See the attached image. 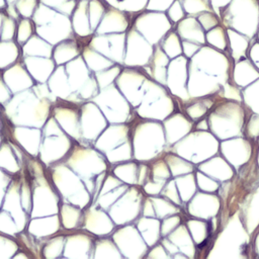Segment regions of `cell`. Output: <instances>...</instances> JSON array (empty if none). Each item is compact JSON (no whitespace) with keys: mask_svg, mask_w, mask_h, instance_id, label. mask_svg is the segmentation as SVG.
Instances as JSON below:
<instances>
[{"mask_svg":"<svg viewBox=\"0 0 259 259\" xmlns=\"http://www.w3.org/2000/svg\"><path fill=\"white\" fill-rule=\"evenodd\" d=\"M108 5H111L112 7H115V8H117L118 9V7H119V5L121 4V2L123 1V0H104Z\"/></svg>","mask_w":259,"mask_h":259,"instance_id":"46","label":"cell"},{"mask_svg":"<svg viewBox=\"0 0 259 259\" xmlns=\"http://www.w3.org/2000/svg\"><path fill=\"white\" fill-rule=\"evenodd\" d=\"M20 183H21V172L14 175V177L12 178L6 190L1 209H4L11 214L19 231L21 232L26 229V226L30 217L25 212V210L22 207L21 197H20Z\"/></svg>","mask_w":259,"mask_h":259,"instance_id":"17","label":"cell"},{"mask_svg":"<svg viewBox=\"0 0 259 259\" xmlns=\"http://www.w3.org/2000/svg\"><path fill=\"white\" fill-rule=\"evenodd\" d=\"M116 225L108 214L107 210L90 204L83 209V220L81 229L93 234L96 237L110 236Z\"/></svg>","mask_w":259,"mask_h":259,"instance_id":"16","label":"cell"},{"mask_svg":"<svg viewBox=\"0 0 259 259\" xmlns=\"http://www.w3.org/2000/svg\"><path fill=\"white\" fill-rule=\"evenodd\" d=\"M17 0H6V2H7V4L8 5H10V4H13V3H15Z\"/></svg>","mask_w":259,"mask_h":259,"instance_id":"49","label":"cell"},{"mask_svg":"<svg viewBox=\"0 0 259 259\" xmlns=\"http://www.w3.org/2000/svg\"><path fill=\"white\" fill-rule=\"evenodd\" d=\"M88 46L115 64H123L125 53V32L92 34Z\"/></svg>","mask_w":259,"mask_h":259,"instance_id":"14","label":"cell"},{"mask_svg":"<svg viewBox=\"0 0 259 259\" xmlns=\"http://www.w3.org/2000/svg\"><path fill=\"white\" fill-rule=\"evenodd\" d=\"M53 48L51 44L35 33L21 47V55L22 57L33 56L52 58Z\"/></svg>","mask_w":259,"mask_h":259,"instance_id":"29","label":"cell"},{"mask_svg":"<svg viewBox=\"0 0 259 259\" xmlns=\"http://www.w3.org/2000/svg\"><path fill=\"white\" fill-rule=\"evenodd\" d=\"M138 161L131 160L111 166L109 171L123 183L127 185H136L138 183Z\"/></svg>","mask_w":259,"mask_h":259,"instance_id":"33","label":"cell"},{"mask_svg":"<svg viewBox=\"0 0 259 259\" xmlns=\"http://www.w3.org/2000/svg\"><path fill=\"white\" fill-rule=\"evenodd\" d=\"M21 61L36 83H47L57 67L53 58L48 57L25 56Z\"/></svg>","mask_w":259,"mask_h":259,"instance_id":"25","label":"cell"},{"mask_svg":"<svg viewBox=\"0 0 259 259\" xmlns=\"http://www.w3.org/2000/svg\"><path fill=\"white\" fill-rule=\"evenodd\" d=\"M62 162L81 177L90 194L93 192L97 176L109 171L111 167L105 156L93 145H86L77 141Z\"/></svg>","mask_w":259,"mask_h":259,"instance_id":"2","label":"cell"},{"mask_svg":"<svg viewBox=\"0 0 259 259\" xmlns=\"http://www.w3.org/2000/svg\"><path fill=\"white\" fill-rule=\"evenodd\" d=\"M13 93L4 82L3 78H0V104L4 106L12 97Z\"/></svg>","mask_w":259,"mask_h":259,"instance_id":"45","label":"cell"},{"mask_svg":"<svg viewBox=\"0 0 259 259\" xmlns=\"http://www.w3.org/2000/svg\"><path fill=\"white\" fill-rule=\"evenodd\" d=\"M2 72H3V71L0 70V78H2Z\"/></svg>","mask_w":259,"mask_h":259,"instance_id":"50","label":"cell"},{"mask_svg":"<svg viewBox=\"0 0 259 259\" xmlns=\"http://www.w3.org/2000/svg\"><path fill=\"white\" fill-rule=\"evenodd\" d=\"M35 32V26L33 21H31L29 18L22 17L19 19V22L17 24L16 29V41L17 44L22 47Z\"/></svg>","mask_w":259,"mask_h":259,"instance_id":"38","label":"cell"},{"mask_svg":"<svg viewBox=\"0 0 259 259\" xmlns=\"http://www.w3.org/2000/svg\"><path fill=\"white\" fill-rule=\"evenodd\" d=\"M65 68L71 89L78 103L82 104L91 100L99 92L100 89L95 75L87 67L81 55L65 64Z\"/></svg>","mask_w":259,"mask_h":259,"instance_id":"6","label":"cell"},{"mask_svg":"<svg viewBox=\"0 0 259 259\" xmlns=\"http://www.w3.org/2000/svg\"><path fill=\"white\" fill-rule=\"evenodd\" d=\"M106 2L104 0H90L88 3V13L90 25L93 32H95L101 18L106 11Z\"/></svg>","mask_w":259,"mask_h":259,"instance_id":"37","label":"cell"},{"mask_svg":"<svg viewBox=\"0 0 259 259\" xmlns=\"http://www.w3.org/2000/svg\"><path fill=\"white\" fill-rule=\"evenodd\" d=\"M21 47L16 40H0V70L3 71L21 59Z\"/></svg>","mask_w":259,"mask_h":259,"instance_id":"32","label":"cell"},{"mask_svg":"<svg viewBox=\"0 0 259 259\" xmlns=\"http://www.w3.org/2000/svg\"><path fill=\"white\" fill-rule=\"evenodd\" d=\"M59 217L64 231L71 232L81 229L83 220V208L65 201H61Z\"/></svg>","mask_w":259,"mask_h":259,"instance_id":"28","label":"cell"},{"mask_svg":"<svg viewBox=\"0 0 259 259\" xmlns=\"http://www.w3.org/2000/svg\"><path fill=\"white\" fill-rule=\"evenodd\" d=\"M35 33L52 46H56L67 38L75 36L69 16L61 12H57L48 23L36 26Z\"/></svg>","mask_w":259,"mask_h":259,"instance_id":"19","label":"cell"},{"mask_svg":"<svg viewBox=\"0 0 259 259\" xmlns=\"http://www.w3.org/2000/svg\"><path fill=\"white\" fill-rule=\"evenodd\" d=\"M2 78L13 94L29 89L36 83L26 70L21 59L3 70Z\"/></svg>","mask_w":259,"mask_h":259,"instance_id":"21","label":"cell"},{"mask_svg":"<svg viewBox=\"0 0 259 259\" xmlns=\"http://www.w3.org/2000/svg\"><path fill=\"white\" fill-rule=\"evenodd\" d=\"M91 101L100 108L109 123L131 122L137 116L135 108L114 83L100 89Z\"/></svg>","mask_w":259,"mask_h":259,"instance_id":"5","label":"cell"},{"mask_svg":"<svg viewBox=\"0 0 259 259\" xmlns=\"http://www.w3.org/2000/svg\"><path fill=\"white\" fill-rule=\"evenodd\" d=\"M91 36L79 37L75 35L54 46L52 58L56 65H65L71 60L80 56L83 47L89 42Z\"/></svg>","mask_w":259,"mask_h":259,"instance_id":"22","label":"cell"},{"mask_svg":"<svg viewBox=\"0 0 259 259\" xmlns=\"http://www.w3.org/2000/svg\"><path fill=\"white\" fill-rule=\"evenodd\" d=\"M80 107L81 104L69 100L57 99L52 105L51 115L55 117L60 126L73 140L81 143L80 130Z\"/></svg>","mask_w":259,"mask_h":259,"instance_id":"11","label":"cell"},{"mask_svg":"<svg viewBox=\"0 0 259 259\" xmlns=\"http://www.w3.org/2000/svg\"><path fill=\"white\" fill-rule=\"evenodd\" d=\"M144 193L142 186L130 185L122 195L107 209L108 214L116 225L122 226L136 222L142 213Z\"/></svg>","mask_w":259,"mask_h":259,"instance_id":"7","label":"cell"},{"mask_svg":"<svg viewBox=\"0 0 259 259\" xmlns=\"http://www.w3.org/2000/svg\"><path fill=\"white\" fill-rule=\"evenodd\" d=\"M81 56L83 57L87 67L93 73L105 70V69L110 68L111 66L115 65L114 62H112L111 60H109L108 58L103 56L102 54H100L97 51H95L92 48H90L88 46V44L83 47Z\"/></svg>","mask_w":259,"mask_h":259,"instance_id":"30","label":"cell"},{"mask_svg":"<svg viewBox=\"0 0 259 259\" xmlns=\"http://www.w3.org/2000/svg\"><path fill=\"white\" fill-rule=\"evenodd\" d=\"M146 80V76L135 67H124L115 79L114 84L131 105L136 108L143 99Z\"/></svg>","mask_w":259,"mask_h":259,"instance_id":"12","label":"cell"},{"mask_svg":"<svg viewBox=\"0 0 259 259\" xmlns=\"http://www.w3.org/2000/svg\"><path fill=\"white\" fill-rule=\"evenodd\" d=\"M14 175L6 172L2 168H0V209L2 206V202L6 193V190L12 180Z\"/></svg>","mask_w":259,"mask_h":259,"instance_id":"44","label":"cell"},{"mask_svg":"<svg viewBox=\"0 0 259 259\" xmlns=\"http://www.w3.org/2000/svg\"><path fill=\"white\" fill-rule=\"evenodd\" d=\"M0 233L13 237L15 239L20 233L11 214L4 209H0Z\"/></svg>","mask_w":259,"mask_h":259,"instance_id":"40","label":"cell"},{"mask_svg":"<svg viewBox=\"0 0 259 259\" xmlns=\"http://www.w3.org/2000/svg\"><path fill=\"white\" fill-rule=\"evenodd\" d=\"M7 6V2L6 0H0V10H3L5 9Z\"/></svg>","mask_w":259,"mask_h":259,"instance_id":"48","label":"cell"},{"mask_svg":"<svg viewBox=\"0 0 259 259\" xmlns=\"http://www.w3.org/2000/svg\"><path fill=\"white\" fill-rule=\"evenodd\" d=\"M122 68L123 67L120 64H115L110 68L94 73L99 89H102L104 87H107L110 84H113L115 82V79L121 72Z\"/></svg>","mask_w":259,"mask_h":259,"instance_id":"36","label":"cell"},{"mask_svg":"<svg viewBox=\"0 0 259 259\" xmlns=\"http://www.w3.org/2000/svg\"><path fill=\"white\" fill-rule=\"evenodd\" d=\"M41 128L33 126L12 125L5 119V138L16 143L30 157L38 156L39 147L41 143Z\"/></svg>","mask_w":259,"mask_h":259,"instance_id":"13","label":"cell"},{"mask_svg":"<svg viewBox=\"0 0 259 259\" xmlns=\"http://www.w3.org/2000/svg\"><path fill=\"white\" fill-rule=\"evenodd\" d=\"M47 170L62 201L75 204L83 209L91 204L92 197L84 181L64 162L56 163Z\"/></svg>","mask_w":259,"mask_h":259,"instance_id":"3","label":"cell"},{"mask_svg":"<svg viewBox=\"0 0 259 259\" xmlns=\"http://www.w3.org/2000/svg\"><path fill=\"white\" fill-rule=\"evenodd\" d=\"M132 121L124 123H109L93 143V147L105 155L123 145L132 139Z\"/></svg>","mask_w":259,"mask_h":259,"instance_id":"18","label":"cell"},{"mask_svg":"<svg viewBox=\"0 0 259 259\" xmlns=\"http://www.w3.org/2000/svg\"><path fill=\"white\" fill-rule=\"evenodd\" d=\"M47 84L52 93L58 99H64L78 103L71 89L65 65H60L56 67L53 74L49 78Z\"/></svg>","mask_w":259,"mask_h":259,"instance_id":"26","label":"cell"},{"mask_svg":"<svg viewBox=\"0 0 259 259\" xmlns=\"http://www.w3.org/2000/svg\"><path fill=\"white\" fill-rule=\"evenodd\" d=\"M4 14H5V13H3L2 10H0V37H1V28H2V22H3Z\"/></svg>","mask_w":259,"mask_h":259,"instance_id":"47","label":"cell"},{"mask_svg":"<svg viewBox=\"0 0 259 259\" xmlns=\"http://www.w3.org/2000/svg\"><path fill=\"white\" fill-rule=\"evenodd\" d=\"M92 258H114L120 259L122 255L110 236L96 237Z\"/></svg>","mask_w":259,"mask_h":259,"instance_id":"31","label":"cell"},{"mask_svg":"<svg viewBox=\"0 0 259 259\" xmlns=\"http://www.w3.org/2000/svg\"><path fill=\"white\" fill-rule=\"evenodd\" d=\"M130 27V18L126 12L115 7H108L95 30V34L126 32Z\"/></svg>","mask_w":259,"mask_h":259,"instance_id":"23","label":"cell"},{"mask_svg":"<svg viewBox=\"0 0 259 259\" xmlns=\"http://www.w3.org/2000/svg\"><path fill=\"white\" fill-rule=\"evenodd\" d=\"M88 1L79 0L78 4L72 13V27L75 35L79 37H88L93 34L90 25L88 13Z\"/></svg>","mask_w":259,"mask_h":259,"instance_id":"27","label":"cell"},{"mask_svg":"<svg viewBox=\"0 0 259 259\" xmlns=\"http://www.w3.org/2000/svg\"><path fill=\"white\" fill-rule=\"evenodd\" d=\"M37 0H17L15 2V7L21 17L29 18L32 16L37 6Z\"/></svg>","mask_w":259,"mask_h":259,"instance_id":"43","label":"cell"},{"mask_svg":"<svg viewBox=\"0 0 259 259\" xmlns=\"http://www.w3.org/2000/svg\"><path fill=\"white\" fill-rule=\"evenodd\" d=\"M41 134L37 158L48 168L65 159L75 140L64 132L53 115H50L41 127Z\"/></svg>","mask_w":259,"mask_h":259,"instance_id":"4","label":"cell"},{"mask_svg":"<svg viewBox=\"0 0 259 259\" xmlns=\"http://www.w3.org/2000/svg\"><path fill=\"white\" fill-rule=\"evenodd\" d=\"M25 230L35 238L46 240L63 231V228L59 214H52L29 219Z\"/></svg>","mask_w":259,"mask_h":259,"instance_id":"24","label":"cell"},{"mask_svg":"<svg viewBox=\"0 0 259 259\" xmlns=\"http://www.w3.org/2000/svg\"><path fill=\"white\" fill-rule=\"evenodd\" d=\"M55 101L39 97L31 88L15 93L3 106L2 115L12 125L41 128L51 115Z\"/></svg>","mask_w":259,"mask_h":259,"instance_id":"1","label":"cell"},{"mask_svg":"<svg viewBox=\"0 0 259 259\" xmlns=\"http://www.w3.org/2000/svg\"><path fill=\"white\" fill-rule=\"evenodd\" d=\"M108 124L106 117L93 101L88 100L81 104L80 130L82 144L93 145Z\"/></svg>","mask_w":259,"mask_h":259,"instance_id":"9","label":"cell"},{"mask_svg":"<svg viewBox=\"0 0 259 259\" xmlns=\"http://www.w3.org/2000/svg\"><path fill=\"white\" fill-rule=\"evenodd\" d=\"M157 128L150 120H137L136 117L132 121V145L134 159L138 162H146L153 158L157 151L158 138Z\"/></svg>","mask_w":259,"mask_h":259,"instance_id":"8","label":"cell"},{"mask_svg":"<svg viewBox=\"0 0 259 259\" xmlns=\"http://www.w3.org/2000/svg\"><path fill=\"white\" fill-rule=\"evenodd\" d=\"M128 186L130 185L122 183L121 185H119L111 190H108L102 194H99L97 196L96 200L94 201V203H92V204H95V205L107 210L122 195V193L128 188Z\"/></svg>","mask_w":259,"mask_h":259,"instance_id":"35","label":"cell"},{"mask_svg":"<svg viewBox=\"0 0 259 259\" xmlns=\"http://www.w3.org/2000/svg\"><path fill=\"white\" fill-rule=\"evenodd\" d=\"M78 1L79 0H39V2L68 16L72 15L78 4Z\"/></svg>","mask_w":259,"mask_h":259,"instance_id":"41","label":"cell"},{"mask_svg":"<svg viewBox=\"0 0 259 259\" xmlns=\"http://www.w3.org/2000/svg\"><path fill=\"white\" fill-rule=\"evenodd\" d=\"M149 47L140 32L131 26L125 32V53L123 59V67L143 66L148 61Z\"/></svg>","mask_w":259,"mask_h":259,"instance_id":"20","label":"cell"},{"mask_svg":"<svg viewBox=\"0 0 259 259\" xmlns=\"http://www.w3.org/2000/svg\"><path fill=\"white\" fill-rule=\"evenodd\" d=\"M19 250L18 241L8 235L0 233V258H13Z\"/></svg>","mask_w":259,"mask_h":259,"instance_id":"39","label":"cell"},{"mask_svg":"<svg viewBox=\"0 0 259 259\" xmlns=\"http://www.w3.org/2000/svg\"><path fill=\"white\" fill-rule=\"evenodd\" d=\"M110 237L114 241L122 257L140 258L147 251V245L135 225L126 224L118 226L111 233Z\"/></svg>","mask_w":259,"mask_h":259,"instance_id":"10","label":"cell"},{"mask_svg":"<svg viewBox=\"0 0 259 259\" xmlns=\"http://www.w3.org/2000/svg\"><path fill=\"white\" fill-rule=\"evenodd\" d=\"M67 231H61L45 240L41 248V256L53 259L63 256Z\"/></svg>","mask_w":259,"mask_h":259,"instance_id":"34","label":"cell"},{"mask_svg":"<svg viewBox=\"0 0 259 259\" xmlns=\"http://www.w3.org/2000/svg\"><path fill=\"white\" fill-rule=\"evenodd\" d=\"M96 236L83 230L67 232L63 256L72 259L92 258Z\"/></svg>","mask_w":259,"mask_h":259,"instance_id":"15","label":"cell"},{"mask_svg":"<svg viewBox=\"0 0 259 259\" xmlns=\"http://www.w3.org/2000/svg\"><path fill=\"white\" fill-rule=\"evenodd\" d=\"M16 29L17 25L15 19L7 14H4L0 40H13V38L16 36Z\"/></svg>","mask_w":259,"mask_h":259,"instance_id":"42","label":"cell"}]
</instances>
